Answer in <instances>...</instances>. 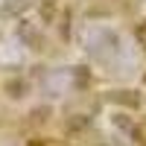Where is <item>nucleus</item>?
I'll return each instance as SVG.
<instances>
[{
	"instance_id": "f257e3e1",
	"label": "nucleus",
	"mask_w": 146,
	"mask_h": 146,
	"mask_svg": "<svg viewBox=\"0 0 146 146\" xmlns=\"http://www.w3.org/2000/svg\"><path fill=\"white\" fill-rule=\"evenodd\" d=\"M56 0H41V18H44V23H53L56 21Z\"/></svg>"
},
{
	"instance_id": "f03ea898",
	"label": "nucleus",
	"mask_w": 146,
	"mask_h": 146,
	"mask_svg": "<svg viewBox=\"0 0 146 146\" xmlns=\"http://www.w3.org/2000/svg\"><path fill=\"white\" fill-rule=\"evenodd\" d=\"M23 88H27V85H23V82H6V91H12V96H15V100H18V96H23Z\"/></svg>"
}]
</instances>
